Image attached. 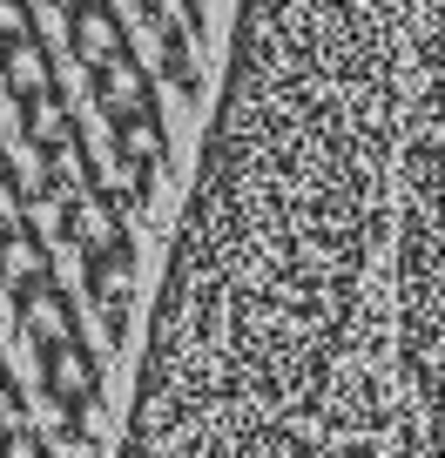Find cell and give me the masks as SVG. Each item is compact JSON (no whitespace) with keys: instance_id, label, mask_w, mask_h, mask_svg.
<instances>
[{"instance_id":"obj_1","label":"cell","mask_w":445,"mask_h":458,"mask_svg":"<svg viewBox=\"0 0 445 458\" xmlns=\"http://www.w3.org/2000/svg\"><path fill=\"white\" fill-rule=\"evenodd\" d=\"M88 303L101 310V330L122 344V330H129V303H135V243H129V236L88 250Z\"/></svg>"},{"instance_id":"obj_2","label":"cell","mask_w":445,"mask_h":458,"mask_svg":"<svg viewBox=\"0 0 445 458\" xmlns=\"http://www.w3.org/2000/svg\"><path fill=\"white\" fill-rule=\"evenodd\" d=\"M41 391L47 404H95L101 391V358L88 351L81 337H61V344H41Z\"/></svg>"},{"instance_id":"obj_3","label":"cell","mask_w":445,"mask_h":458,"mask_svg":"<svg viewBox=\"0 0 445 458\" xmlns=\"http://www.w3.org/2000/svg\"><path fill=\"white\" fill-rule=\"evenodd\" d=\"M68 47H74V61H81L88 74H95V68H108L116 55H129L122 14L108 7V0H74V7H68Z\"/></svg>"},{"instance_id":"obj_4","label":"cell","mask_w":445,"mask_h":458,"mask_svg":"<svg viewBox=\"0 0 445 458\" xmlns=\"http://www.w3.org/2000/svg\"><path fill=\"white\" fill-rule=\"evenodd\" d=\"M21 297V337L34 344V351H41V344H61V337H81V324H74V303H68V290L61 284H28V290H14Z\"/></svg>"},{"instance_id":"obj_5","label":"cell","mask_w":445,"mask_h":458,"mask_svg":"<svg viewBox=\"0 0 445 458\" xmlns=\"http://www.w3.org/2000/svg\"><path fill=\"white\" fill-rule=\"evenodd\" d=\"M61 236H68V250H101V243H116V236H129L116 216V202L101 196V189H74L68 202H61Z\"/></svg>"},{"instance_id":"obj_6","label":"cell","mask_w":445,"mask_h":458,"mask_svg":"<svg viewBox=\"0 0 445 458\" xmlns=\"http://www.w3.org/2000/svg\"><path fill=\"white\" fill-rule=\"evenodd\" d=\"M95 108L116 122V114H135V108H156V88H149L142 61L135 55H116L108 68H95Z\"/></svg>"},{"instance_id":"obj_7","label":"cell","mask_w":445,"mask_h":458,"mask_svg":"<svg viewBox=\"0 0 445 458\" xmlns=\"http://www.w3.org/2000/svg\"><path fill=\"white\" fill-rule=\"evenodd\" d=\"M0 88H7V95H21V101L55 88V61H47V47L34 41V34L0 41Z\"/></svg>"},{"instance_id":"obj_8","label":"cell","mask_w":445,"mask_h":458,"mask_svg":"<svg viewBox=\"0 0 445 458\" xmlns=\"http://www.w3.org/2000/svg\"><path fill=\"white\" fill-rule=\"evenodd\" d=\"M41 276H47V243L28 223H14L0 236V290H28V284H41Z\"/></svg>"},{"instance_id":"obj_9","label":"cell","mask_w":445,"mask_h":458,"mask_svg":"<svg viewBox=\"0 0 445 458\" xmlns=\"http://www.w3.org/2000/svg\"><path fill=\"white\" fill-rule=\"evenodd\" d=\"M108 129H116V156L122 162H135V169H156V162H162V142H169V135H162V114L156 108L116 114Z\"/></svg>"},{"instance_id":"obj_10","label":"cell","mask_w":445,"mask_h":458,"mask_svg":"<svg viewBox=\"0 0 445 458\" xmlns=\"http://www.w3.org/2000/svg\"><path fill=\"white\" fill-rule=\"evenodd\" d=\"M21 129H28V142H34V148H55V142H68V135H74V122H68V108H61V95L47 88V95H28V114H21Z\"/></svg>"},{"instance_id":"obj_11","label":"cell","mask_w":445,"mask_h":458,"mask_svg":"<svg viewBox=\"0 0 445 458\" xmlns=\"http://www.w3.org/2000/svg\"><path fill=\"white\" fill-rule=\"evenodd\" d=\"M142 14H149V28H156L162 41H196L202 34V7L196 0H142Z\"/></svg>"},{"instance_id":"obj_12","label":"cell","mask_w":445,"mask_h":458,"mask_svg":"<svg viewBox=\"0 0 445 458\" xmlns=\"http://www.w3.org/2000/svg\"><path fill=\"white\" fill-rule=\"evenodd\" d=\"M28 202H34V196H28V189H21L7 169H0V236H7L14 223H28Z\"/></svg>"},{"instance_id":"obj_13","label":"cell","mask_w":445,"mask_h":458,"mask_svg":"<svg viewBox=\"0 0 445 458\" xmlns=\"http://www.w3.org/2000/svg\"><path fill=\"white\" fill-rule=\"evenodd\" d=\"M14 34H34L28 0H0V41H14Z\"/></svg>"},{"instance_id":"obj_14","label":"cell","mask_w":445,"mask_h":458,"mask_svg":"<svg viewBox=\"0 0 445 458\" xmlns=\"http://www.w3.org/2000/svg\"><path fill=\"white\" fill-rule=\"evenodd\" d=\"M21 418H28V411H21V391L7 385V371H0V431H7V425H21Z\"/></svg>"},{"instance_id":"obj_15","label":"cell","mask_w":445,"mask_h":458,"mask_svg":"<svg viewBox=\"0 0 445 458\" xmlns=\"http://www.w3.org/2000/svg\"><path fill=\"white\" fill-rule=\"evenodd\" d=\"M0 169H7V156H0Z\"/></svg>"},{"instance_id":"obj_16","label":"cell","mask_w":445,"mask_h":458,"mask_svg":"<svg viewBox=\"0 0 445 458\" xmlns=\"http://www.w3.org/2000/svg\"><path fill=\"white\" fill-rule=\"evenodd\" d=\"M68 7H74V0H68Z\"/></svg>"}]
</instances>
